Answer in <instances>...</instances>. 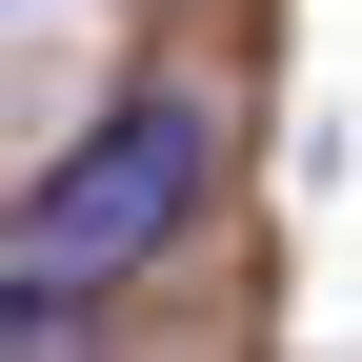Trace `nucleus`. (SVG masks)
Wrapping results in <instances>:
<instances>
[{"instance_id":"obj_1","label":"nucleus","mask_w":362,"mask_h":362,"mask_svg":"<svg viewBox=\"0 0 362 362\" xmlns=\"http://www.w3.org/2000/svg\"><path fill=\"white\" fill-rule=\"evenodd\" d=\"M202 181H221L202 81H141V101H101L61 161L21 181V221H0V282H21V302H101V282H141L181 221H202Z\"/></svg>"}]
</instances>
